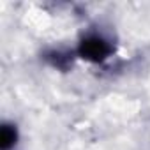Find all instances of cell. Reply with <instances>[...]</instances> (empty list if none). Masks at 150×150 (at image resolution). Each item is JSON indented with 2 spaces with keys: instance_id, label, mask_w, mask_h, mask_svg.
I'll return each instance as SVG.
<instances>
[{
  "instance_id": "7a4b0ae2",
  "label": "cell",
  "mask_w": 150,
  "mask_h": 150,
  "mask_svg": "<svg viewBox=\"0 0 150 150\" xmlns=\"http://www.w3.org/2000/svg\"><path fill=\"white\" fill-rule=\"evenodd\" d=\"M16 129L13 125H2L0 129V150H11L16 145Z\"/></svg>"
},
{
  "instance_id": "6da1fadb",
  "label": "cell",
  "mask_w": 150,
  "mask_h": 150,
  "mask_svg": "<svg viewBox=\"0 0 150 150\" xmlns=\"http://www.w3.org/2000/svg\"><path fill=\"white\" fill-rule=\"evenodd\" d=\"M80 55L90 62H103L111 53V46L103 37H87L80 44Z\"/></svg>"
}]
</instances>
